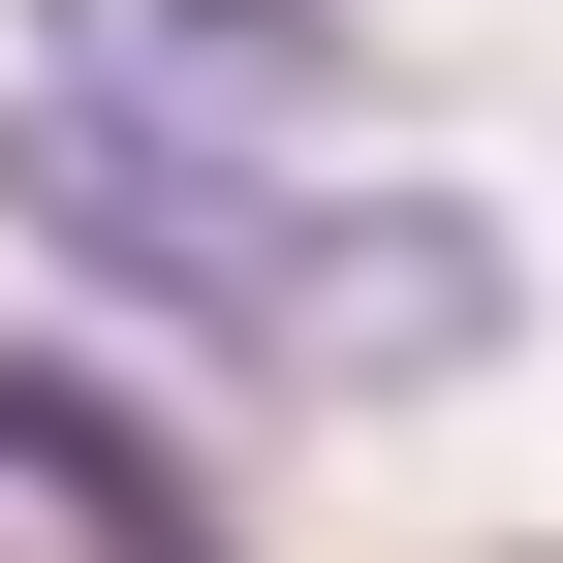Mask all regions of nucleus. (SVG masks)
<instances>
[{
  "mask_svg": "<svg viewBox=\"0 0 563 563\" xmlns=\"http://www.w3.org/2000/svg\"><path fill=\"white\" fill-rule=\"evenodd\" d=\"M313 32L344 0H63L95 95H220V125H313Z\"/></svg>",
  "mask_w": 563,
  "mask_h": 563,
  "instance_id": "obj_4",
  "label": "nucleus"
},
{
  "mask_svg": "<svg viewBox=\"0 0 563 563\" xmlns=\"http://www.w3.org/2000/svg\"><path fill=\"white\" fill-rule=\"evenodd\" d=\"M0 188H32V220L95 251L125 313H188V344H251V313H282V251H313V125H220V95H95V63H32Z\"/></svg>",
  "mask_w": 563,
  "mask_h": 563,
  "instance_id": "obj_1",
  "label": "nucleus"
},
{
  "mask_svg": "<svg viewBox=\"0 0 563 563\" xmlns=\"http://www.w3.org/2000/svg\"><path fill=\"white\" fill-rule=\"evenodd\" d=\"M0 470H32V501L95 532V563H220V501L157 470V407H125L95 344H0Z\"/></svg>",
  "mask_w": 563,
  "mask_h": 563,
  "instance_id": "obj_3",
  "label": "nucleus"
},
{
  "mask_svg": "<svg viewBox=\"0 0 563 563\" xmlns=\"http://www.w3.org/2000/svg\"><path fill=\"white\" fill-rule=\"evenodd\" d=\"M470 344H501V220H470V188H313V251H282L251 376L376 407V376H470Z\"/></svg>",
  "mask_w": 563,
  "mask_h": 563,
  "instance_id": "obj_2",
  "label": "nucleus"
}]
</instances>
